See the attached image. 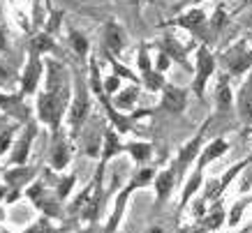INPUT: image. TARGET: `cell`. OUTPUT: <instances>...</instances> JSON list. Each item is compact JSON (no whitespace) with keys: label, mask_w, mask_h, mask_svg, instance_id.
<instances>
[{"label":"cell","mask_w":252,"mask_h":233,"mask_svg":"<svg viewBox=\"0 0 252 233\" xmlns=\"http://www.w3.org/2000/svg\"><path fill=\"white\" fill-rule=\"evenodd\" d=\"M67 99H69V90L67 88H61V90H49L39 97V118L51 125L54 129H58L61 125V118L65 113V106H67Z\"/></svg>","instance_id":"6da1fadb"},{"label":"cell","mask_w":252,"mask_h":233,"mask_svg":"<svg viewBox=\"0 0 252 233\" xmlns=\"http://www.w3.org/2000/svg\"><path fill=\"white\" fill-rule=\"evenodd\" d=\"M222 65L227 67V72L229 74H243L245 69L252 67V49H248V44L245 42H238V44H234L229 49V51L222 53Z\"/></svg>","instance_id":"7a4b0ae2"},{"label":"cell","mask_w":252,"mask_h":233,"mask_svg":"<svg viewBox=\"0 0 252 233\" xmlns=\"http://www.w3.org/2000/svg\"><path fill=\"white\" fill-rule=\"evenodd\" d=\"M151 180H153V171H151V169H141V171L134 173V178H132V182H130V187L123 189V194L118 196V201H116V208H114V215H111V219H109L107 233H114L116 231V226H118V222H121V217H123V205H125V201H127V196H130L132 189L144 187V185H148Z\"/></svg>","instance_id":"3957f363"},{"label":"cell","mask_w":252,"mask_h":233,"mask_svg":"<svg viewBox=\"0 0 252 233\" xmlns=\"http://www.w3.org/2000/svg\"><path fill=\"white\" fill-rule=\"evenodd\" d=\"M213 69H215V58L211 56V51H208L206 46H199V51H197V76H194V83H192V88H194V92H197L199 97L204 95L206 81H208V76L213 74Z\"/></svg>","instance_id":"277c9868"},{"label":"cell","mask_w":252,"mask_h":233,"mask_svg":"<svg viewBox=\"0 0 252 233\" xmlns=\"http://www.w3.org/2000/svg\"><path fill=\"white\" fill-rule=\"evenodd\" d=\"M88 109H91V102H88L86 83H84V79L77 74V92H74V102H72V106H69V125H72L74 129L86 120Z\"/></svg>","instance_id":"5b68a950"},{"label":"cell","mask_w":252,"mask_h":233,"mask_svg":"<svg viewBox=\"0 0 252 233\" xmlns=\"http://www.w3.org/2000/svg\"><path fill=\"white\" fill-rule=\"evenodd\" d=\"M204 129H201L190 143H185L183 148H181V152H178V162H176V171L178 173H183L185 169L192 164V159L199 155V148H201V143H204Z\"/></svg>","instance_id":"8992f818"},{"label":"cell","mask_w":252,"mask_h":233,"mask_svg":"<svg viewBox=\"0 0 252 233\" xmlns=\"http://www.w3.org/2000/svg\"><path fill=\"white\" fill-rule=\"evenodd\" d=\"M39 74H42V62H39L37 56H32L31 53V60H28V67L23 72V79H21V92L23 95H31L35 92L37 88V81H39Z\"/></svg>","instance_id":"52a82bcc"},{"label":"cell","mask_w":252,"mask_h":233,"mask_svg":"<svg viewBox=\"0 0 252 233\" xmlns=\"http://www.w3.org/2000/svg\"><path fill=\"white\" fill-rule=\"evenodd\" d=\"M0 109L5 113H9L12 118H19V120H26V118L31 116V109L23 104V99L19 97V95L9 97V95H2V92H0Z\"/></svg>","instance_id":"ba28073f"},{"label":"cell","mask_w":252,"mask_h":233,"mask_svg":"<svg viewBox=\"0 0 252 233\" xmlns=\"http://www.w3.org/2000/svg\"><path fill=\"white\" fill-rule=\"evenodd\" d=\"M185 97H188V92H185L183 88L167 86V88H164V95H162V106L171 113H181L185 109Z\"/></svg>","instance_id":"9c48e42d"},{"label":"cell","mask_w":252,"mask_h":233,"mask_svg":"<svg viewBox=\"0 0 252 233\" xmlns=\"http://www.w3.org/2000/svg\"><path fill=\"white\" fill-rule=\"evenodd\" d=\"M125 39H127V35H125V30H123L118 23H109L107 30H104V46H107L109 53H121L123 46H125Z\"/></svg>","instance_id":"30bf717a"},{"label":"cell","mask_w":252,"mask_h":233,"mask_svg":"<svg viewBox=\"0 0 252 233\" xmlns=\"http://www.w3.org/2000/svg\"><path fill=\"white\" fill-rule=\"evenodd\" d=\"M32 136H35V125H28V127H26V134L21 136V141L16 143L14 150H12V164H16V166L26 164V159H28V148H31Z\"/></svg>","instance_id":"8fae6325"},{"label":"cell","mask_w":252,"mask_h":233,"mask_svg":"<svg viewBox=\"0 0 252 233\" xmlns=\"http://www.w3.org/2000/svg\"><path fill=\"white\" fill-rule=\"evenodd\" d=\"M238 116L243 122H252V79H248L238 95Z\"/></svg>","instance_id":"7c38bea8"},{"label":"cell","mask_w":252,"mask_h":233,"mask_svg":"<svg viewBox=\"0 0 252 233\" xmlns=\"http://www.w3.org/2000/svg\"><path fill=\"white\" fill-rule=\"evenodd\" d=\"M248 164H250V159H245V162H241V164H236V166H234V169H229V171L224 173V178H222L220 182H215V185H211V187H208V194H206L208 199H215V196H220V194H222V189L227 187V185H229V182H231V180H234V178H236V175H238V171H243V169H245V166H248Z\"/></svg>","instance_id":"4fadbf2b"},{"label":"cell","mask_w":252,"mask_h":233,"mask_svg":"<svg viewBox=\"0 0 252 233\" xmlns=\"http://www.w3.org/2000/svg\"><path fill=\"white\" fill-rule=\"evenodd\" d=\"M69 162V143L63 139H56L54 148H51V166L54 169H65Z\"/></svg>","instance_id":"5bb4252c"},{"label":"cell","mask_w":252,"mask_h":233,"mask_svg":"<svg viewBox=\"0 0 252 233\" xmlns=\"http://www.w3.org/2000/svg\"><path fill=\"white\" fill-rule=\"evenodd\" d=\"M227 148H229V146H227V141H222V139L213 141V143H211V146L206 148V150H204V155L199 157V166H197V169L201 171V169H204L206 164H211V162H213L215 157H220V155H224V152H227Z\"/></svg>","instance_id":"9a60e30c"},{"label":"cell","mask_w":252,"mask_h":233,"mask_svg":"<svg viewBox=\"0 0 252 233\" xmlns=\"http://www.w3.org/2000/svg\"><path fill=\"white\" fill-rule=\"evenodd\" d=\"M46 69H49V81H46L49 90H61V88H65V67H63L61 62H49Z\"/></svg>","instance_id":"2e32d148"},{"label":"cell","mask_w":252,"mask_h":233,"mask_svg":"<svg viewBox=\"0 0 252 233\" xmlns=\"http://www.w3.org/2000/svg\"><path fill=\"white\" fill-rule=\"evenodd\" d=\"M178 23L185 26V28H190V30H194V32H201L204 30V26H206V16H204L201 9H192V12H188V14L181 16Z\"/></svg>","instance_id":"e0dca14e"},{"label":"cell","mask_w":252,"mask_h":233,"mask_svg":"<svg viewBox=\"0 0 252 233\" xmlns=\"http://www.w3.org/2000/svg\"><path fill=\"white\" fill-rule=\"evenodd\" d=\"M174 171H162L160 175H158V180H155V189H158V203L167 201L169 192H171V187H174Z\"/></svg>","instance_id":"ac0fdd59"},{"label":"cell","mask_w":252,"mask_h":233,"mask_svg":"<svg viewBox=\"0 0 252 233\" xmlns=\"http://www.w3.org/2000/svg\"><path fill=\"white\" fill-rule=\"evenodd\" d=\"M215 99H218V109H220V111H227L231 106V90H229V83H227L224 76L220 79L218 88H215Z\"/></svg>","instance_id":"d6986e66"},{"label":"cell","mask_w":252,"mask_h":233,"mask_svg":"<svg viewBox=\"0 0 252 233\" xmlns=\"http://www.w3.org/2000/svg\"><path fill=\"white\" fill-rule=\"evenodd\" d=\"M121 150H125V146L118 143L116 132H107V134H104V150H102V159L107 162L109 157H114L116 152H121Z\"/></svg>","instance_id":"ffe728a7"},{"label":"cell","mask_w":252,"mask_h":233,"mask_svg":"<svg viewBox=\"0 0 252 233\" xmlns=\"http://www.w3.org/2000/svg\"><path fill=\"white\" fill-rule=\"evenodd\" d=\"M56 44L51 35H37V37H32L31 42V53L32 56H39V53H46V51H54Z\"/></svg>","instance_id":"44dd1931"},{"label":"cell","mask_w":252,"mask_h":233,"mask_svg":"<svg viewBox=\"0 0 252 233\" xmlns=\"http://www.w3.org/2000/svg\"><path fill=\"white\" fill-rule=\"evenodd\" d=\"M134 102H137V88L134 86L127 88V90L118 92V97H116V106L123 109V111H130L132 106H134Z\"/></svg>","instance_id":"7402d4cb"},{"label":"cell","mask_w":252,"mask_h":233,"mask_svg":"<svg viewBox=\"0 0 252 233\" xmlns=\"http://www.w3.org/2000/svg\"><path fill=\"white\" fill-rule=\"evenodd\" d=\"M125 150L130 152L137 162H146V159L151 157V146H148V143H127Z\"/></svg>","instance_id":"603a6c76"},{"label":"cell","mask_w":252,"mask_h":233,"mask_svg":"<svg viewBox=\"0 0 252 233\" xmlns=\"http://www.w3.org/2000/svg\"><path fill=\"white\" fill-rule=\"evenodd\" d=\"M162 51L167 53L169 58H174V60L178 62H185V51L181 49V44H176L171 37H167L164 42H162Z\"/></svg>","instance_id":"cb8c5ba5"},{"label":"cell","mask_w":252,"mask_h":233,"mask_svg":"<svg viewBox=\"0 0 252 233\" xmlns=\"http://www.w3.org/2000/svg\"><path fill=\"white\" fill-rule=\"evenodd\" d=\"M144 81H146V88L148 90H160L164 86V79H162V72L158 69H151V72H144Z\"/></svg>","instance_id":"d4e9b609"},{"label":"cell","mask_w":252,"mask_h":233,"mask_svg":"<svg viewBox=\"0 0 252 233\" xmlns=\"http://www.w3.org/2000/svg\"><path fill=\"white\" fill-rule=\"evenodd\" d=\"M199 185H201V171H199V169H197V171L192 173L190 182H188V187H185V196H183V201H181V208H183L185 203L190 201V196L194 194V192H197V187H199Z\"/></svg>","instance_id":"484cf974"},{"label":"cell","mask_w":252,"mask_h":233,"mask_svg":"<svg viewBox=\"0 0 252 233\" xmlns=\"http://www.w3.org/2000/svg\"><path fill=\"white\" fill-rule=\"evenodd\" d=\"M69 42H72L74 51H77L81 58L88 53V39H86L84 35H79V32H69Z\"/></svg>","instance_id":"4316f807"},{"label":"cell","mask_w":252,"mask_h":233,"mask_svg":"<svg viewBox=\"0 0 252 233\" xmlns=\"http://www.w3.org/2000/svg\"><path fill=\"white\" fill-rule=\"evenodd\" d=\"M32 175V171L31 169H19V171H9V173H5V178H7L12 185H21V182H26L28 178Z\"/></svg>","instance_id":"83f0119b"},{"label":"cell","mask_w":252,"mask_h":233,"mask_svg":"<svg viewBox=\"0 0 252 233\" xmlns=\"http://www.w3.org/2000/svg\"><path fill=\"white\" fill-rule=\"evenodd\" d=\"M72 187H74V175H65V178L58 182V187H56V192H58V199H65V196L72 192Z\"/></svg>","instance_id":"f1b7e54d"},{"label":"cell","mask_w":252,"mask_h":233,"mask_svg":"<svg viewBox=\"0 0 252 233\" xmlns=\"http://www.w3.org/2000/svg\"><path fill=\"white\" fill-rule=\"evenodd\" d=\"M222 219H224V212L220 210V208H215L213 210V215L204 222V229H218V226L222 224Z\"/></svg>","instance_id":"f546056e"},{"label":"cell","mask_w":252,"mask_h":233,"mask_svg":"<svg viewBox=\"0 0 252 233\" xmlns=\"http://www.w3.org/2000/svg\"><path fill=\"white\" fill-rule=\"evenodd\" d=\"M12 76H14V69L9 67L7 62L0 60V86H7L12 81Z\"/></svg>","instance_id":"4dcf8cb0"},{"label":"cell","mask_w":252,"mask_h":233,"mask_svg":"<svg viewBox=\"0 0 252 233\" xmlns=\"http://www.w3.org/2000/svg\"><path fill=\"white\" fill-rule=\"evenodd\" d=\"M222 26H224V12H222V9H218V12H215V16H213V21H211V30L220 32Z\"/></svg>","instance_id":"1f68e13d"},{"label":"cell","mask_w":252,"mask_h":233,"mask_svg":"<svg viewBox=\"0 0 252 233\" xmlns=\"http://www.w3.org/2000/svg\"><path fill=\"white\" fill-rule=\"evenodd\" d=\"M169 62H171V58H169L164 51H160V56H158V62H155V69H158V72H164V69L169 67Z\"/></svg>","instance_id":"d6a6232c"},{"label":"cell","mask_w":252,"mask_h":233,"mask_svg":"<svg viewBox=\"0 0 252 233\" xmlns=\"http://www.w3.org/2000/svg\"><path fill=\"white\" fill-rule=\"evenodd\" d=\"M245 203H248V201L243 199V201L238 203V205H234V210H231V217H229V224H231V226H236V222L241 219V210L245 208Z\"/></svg>","instance_id":"836d02e7"},{"label":"cell","mask_w":252,"mask_h":233,"mask_svg":"<svg viewBox=\"0 0 252 233\" xmlns=\"http://www.w3.org/2000/svg\"><path fill=\"white\" fill-rule=\"evenodd\" d=\"M58 21H61V12H54V16H49V23H46V30H49V35L58 30Z\"/></svg>","instance_id":"e575fe53"},{"label":"cell","mask_w":252,"mask_h":233,"mask_svg":"<svg viewBox=\"0 0 252 233\" xmlns=\"http://www.w3.org/2000/svg\"><path fill=\"white\" fill-rule=\"evenodd\" d=\"M9 141H12V129H5V132L0 134V152H5V150H7Z\"/></svg>","instance_id":"d590c367"},{"label":"cell","mask_w":252,"mask_h":233,"mask_svg":"<svg viewBox=\"0 0 252 233\" xmlns=\"http://www.w3.org/2000/svg\"><path fill=\"white\" fill-rule=\"evenodd\" d=\"M46 226H49V222H46V219H39L37 224L32 226L31 231H26V233H44V229H46Z\"/></svg>","instance_id":"8d00e7d4"},{"label":"cell","mask_w":252,"mask_h":233,"mask_svg":"<svg viewBox=\"0 0 252 233\" xmlns=\"http://www.w3.org/2000/svg\"><path fill=\"white\" fill-rule=\"evenodd\" d=\"M114 67H116V74H118V76H127L130 81H134V74H132V72H127L125 67H121L118 62H114Z\"/></svg>","instance_id":"74e56055"},{"label":"cell","mask_w":252,"mask_h":233,"mask_svg":"<svg viewBox=\"0 0 252 233\" xmlns=\"http://www.w3.org/2000/svg\"><path fill=\"white\" fill-rule=\"evenodd\" d=\"M116 88H118V76H111L107 81V92H114Z\"/></svg>","instance_id":"f35d334b"},{"label":"cell","mask_w":252,"mask_h":233,"mask_svg":"<svg viewBox=\"0 0 252 233\" xmlns=\"http://www.w3.org/2000/svg\"><path fill=\"white\" fill-rule=\"evenodd\" d=\"M5 49H7V39H5V32L0 28V51H5Z\"/></svg>","instance_id":"ab89813d"},{"label":"cell","mask_w":252,"mask_h":233,"mask_svg":"<svg viewBox=\"0 0 252 233\" xmlns=\"http://www.w3.org/2000/svg\"><path fill=\"white\" fill-rule=\"evenodd\" d=\"M148 233H167V231H164V229H160V226H153Z\"/></svg>","instance_id":"60d3db41"},{"label":"cell","mask_w":252,"mask_h":233,"mask_svg":"<svg viewBox=\"0 0 252 233\" xmlns=\"http://www.w3.org/2000/svg\"><path fill=\"white\" fill-rule=\"evenodd\" d=\"M2 192H5V189H0V199H2Z\"/></svg>","instance_id":"b9f144b4"},{"label":"cell","mask_w":252,"mask_h":233,"mask_svg":"<svg viewBox=\"0 0 252 233\" xmlns=\"http://www.w3.org/2000/svg\"><path fill=\"white\" fill-rule=\"evenodd\" d=\"M188 2H199V0H188Z\"/></svg>","instance_id":"7bdbcfd3"},{"label":"cell","mask_w":252,"mask_h":233,"mask_svg":"<svg viewBox=\"0 0 252 233\" xmlns=\"http://www.w3.org/2000/svg\"><path fill=\"white\" fill-rule=\"evenodd\" d=\"M250 46H252V37H250Z\"/></svg>","instance_id":"ee69618b"},{"label":"cell","mask_w":252,"mask_h":233,"mask_svg":"<svg viewBox=\"0 0 252 233\" xmlns=\"http://www.w3.org/2000/svg\"><path fill=\"white\" fill-rule=\"evenodd\" d=\"M134 2H141V0H134Z\"/></svg>","instance_id":"f6af8a7d"},{"label":"cell","mask_w":252,"mask_h":233,"mask_svg":"<svg viewBox=\"0 0 252 233\" xmlns=\"http://www.w3.org/2000/svg\"><path fill=\"white\" fill-rule=\"evenodd\" d=\"M241 233H248V231H241Z\"/></svg>","instance_id":"bcb514c9"},{"label":"cell","mask_w":252,"mask_h":233,"mask_svg":"<svg viewBox=\"0 0 252 233\" xmlns=\"http://www.w3.org/2000/svg\"><path fill=\"white\" fill-rule=\"evenodd\" d=\"M0 217H2V212H0Z\"/></svg>","instance_id":"7dc6e473"}]
</instances>
